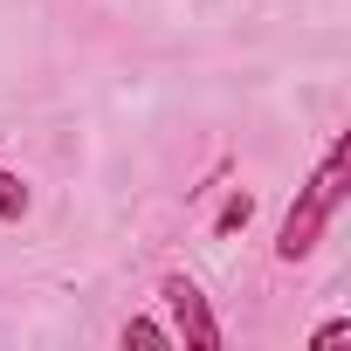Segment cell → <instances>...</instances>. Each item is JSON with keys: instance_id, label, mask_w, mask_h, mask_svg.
<instances>
[{"instance_id": "cell-2", "label": "cell", "mask_w": 351, "mask_h": 351, "mask_svg": "<svg viewBox=\"0 0 351 351\" xmlns=\"http://www.w3.org/2000/svg\"><path fill=\"white\" fill-rule=\"evenodd\" d=\"M158 296H165V310H172V344H186V351H221V317H214L207 289H200L186 269H172V276L158 282Z\"/></svg>"}, {"instance_id": "cell-1", "label": "cell", "mask_w": 351, "mask_h": 351, "mask_svg": "<svg viewBox=\"0 0 351 351\" xmlns=\"http://www.w3.org/2000/svg\"><path fill=\"white\" fill-rule=\"evenodd\" d=\"M344 200H351V131H337V138L324 145L317 172L296 186V200H289V214H282V228H276V262H282V269L310 262Z\"/></svg>"}, {"instance_id": "cell-6", "label": "cell", "mask_w": 351, "mask_h": 351, "mask_svg": "<svg viewBox=\"0 0 351 351\" xmlns=\"http://www.w3.org/2000/svg\"><path fill=\"white\" fill-rule=\"evenodd\" d=\"M337 337H351V317H324V324L310 330V351H324V344H337Z\"/></svg>"}, {"instance_id": "cell-4", "label": "cell", "mask_w": 351, "mask_h": 351, "mask_svg": "<svg viewBox=\"0 0 351 351\" xmlns=\"http://www.w3.org/2000/svg\"><path fill=\"white\" fill-rule=\"evenodd\" d=\"M248 221H255V193H241V186H234V193L221 200V214H214V234L228 241V234H241Z\"/></svg>"}, {"instance_id": "cell-3", "label": "cell", "mask_w": 351, "mask_h": 351, "mask_svg": "<svg viewBox=\"0 0 351 351\" xmlns=\"http://www.w3.org/2000/svg\"><path fill=\"white\" fill-rule=\"evenodd\" d=\"M28 214H35V193H28V180H21L14 165H0V221L14 228V221H28Z\"/></svg>"}, {"instance_id": "cell-5", "label": "cell", "mask_w": 351, "mask_h": 351, "mask_svg": "<svg viewBox=\"0 0 351 351\" xmlns=\"http://www.w3.org/2000/svg\"><path fill=\"white\" fill-rule=\"evenodd\" d=\"M117 344L131 351V344H145V351H158V344H172V324H158V317H124V330H117Z\"/></svg>"}]
</instances>
